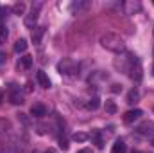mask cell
<instances>
[{
  "mask_svg": "<svg viewBox=\"0 0 154 153\" xmlns=\"http://www.w3.org/2000/svg\"><path fill=\"white\" fill-rule=\"evenodd\" d=\"M99 41H100V45H102L106 50L115 52V54H122V52L127 50V49H125V41L120 38L118 34H115V33H104Z\"/></svg>",
  "mask_w": 154,
  "mask_h": 153,
  "instance_id": "cell-1",
  "label": "cell"
},
{
  "mask_svg": "<svg viewBox=\"0 0 154 153\" xmlns=\"http://www.w3.org/2000/svg\"><path fill=\"white\" fill-rule=\"evenodd\" d=\"M140 60L134 56V54H131V52H122V54H116L115 61H113V67H115L116 70H120V72H124V74H129V70L133 69V65L134 63H138Z\"/></svg>",
  "mask_w": 154,
  "mask_h": 153,
  "instance_id": "cell-2",
  "label": "cell"
},
{
  "mask_svg": "<svg viewBox=\"0 0 154 153\" xmlns=\"http://www.w3.org/2000/svg\"><path fill=\"white\" fill-rule=\"evenodd\" d=\"M57 70L59 74H65V76H79V65L72 60H63L57 63Z\"/></svg>",
  "mask_w": 154,
  "mask_h": 153,
  "instance_id": "cell-3",
  "label": "cell"
},
{
  "mask_svg": "<svg viewBox=\"0 0 154 153\" xmlns=\"http://www.w3.org/2000/svg\"><path fill=\"white\" fill-rule=\"evenodd\" d=\"M39 9H41V2L32 4L31 11H29V13L25 15V18H23L25 27H29V29H34V27H36V22H38V16H39Z\"/></svg>",
  "mask_w": 154,
  "mask_h": 153,
  "instance_id": "cell-4",
  "label": "cell"
},
{
  "mask_svg": "<svg viewBox=\"0 0 154 153\" xmlns=\"http://www.w3.org/2000/svg\"><path fill=\"white\" fill-rule=\"evenodd\" d=\"M136 133L138 135H143V137H149L154 133V122L152 121H143L136 126Z\"/></svg>",
  "mask_w": 154,
  "mask_h": 153,
  "instance_id": "cell-5",
  "label": "cell"
},
{
  "mask_svg": "<svg viewBox=\"0 0 154 153\" xmlns=\"http://www.w3.org/2000/svg\"><path fill=\"white\" fill-rule=\"evenodd\" d=\"M122 7H124L125 15H134V13H138L142 9V2L140 0H125L122 4Z\"/></svg>",
  "mask_w": 154,
  "mask_h": 153,
  "instance_id": "cell-6",
  "label": "cell"
},
{
  "mask_svg": "<svg viewBox=\"0 0 154 153\" xmlns=\"http://www.w3.org/2000/svg\"><path fill=\"white\" fill-rule=\"evenodd\" d=\"M7 150H9V153H23V150H25V139H20V137L13 139Z\"/></svg>",
  "mask_w": 154,
  "mask_h": 153,
  "instance_id": "cell-7",
  "label": "cell"
},
{
  "mask_svg": "<svg viewBox=\"0 0 154 153\" xmlns=\"http://www.w3.org/2000/svg\"><path fill=\"white\" fill-rule=\"evenodd\" d=\"M9 101L13 105H23V94L20 92V88H14V86L9 88Z\"/></svg>",
  "mask_w": 154,
  "mask_h": 153,
  "instance_id": "cell-8",
  "label": "cell"
},
{
  "mask_svg": "<svg viewBox=\"0 0 154 153\" xmlns=\"http://www.w3.org/2000/svg\"><path fill=\"white\" fill-rule=\"evenodd\" d=\"M142 115H143V112H142L140 108L129 110V112H125V115H124V122H125V124H133V122H134V121H138Z\"/></svg>",
  "mask_w": 154,
  "mask_h": 153,
  "instance_id": "cell-9",
  "label": "cell"
},
{
  "mask_svg": "<svg viewBox=\"0 0 154 153\" xmlns=\"http://www.w3.org/2000/svg\"><path fill=\"white\" fill-rule=\"evenodd\" d=\"M129 77H131L134 83H140V81H142V77H143V72H142V65H140V61L133 65V69L129 70Z\"/></svg>",
  "mask_w": 154,
  "mask_h": 153,
  "instance_id": "cell-10",
  "label": "cell"
},
{
  "mask_svg": "<svg viewBox=\"0 0 154 153\" xmlns=\"http://www.w3.org/2000/svg\"><path fill=\"white\" fill-rule=\"evenodd\" d=\"M31 115H32V117H38V119L45 117V115H47V108H45V105H41V103H34V105L31 106Z\"/></svg>",
  "mask_w": 154,
  "mask_h": 153,
  "instance_id": "cell-11",
  "label": "cell"
},
{
  "mask_svg": "<svg viewBox=\"0 0 154 153\" xmlns=\"http://www.w3.org/2000/svg\"><path fill=\"white\" fill-rule=\"evenodd\" d=\"M31 67H32V56L23 54V56L20 58V61H18V69H22V70H29Z\"/></svg>",
  "mask_w": 154,
  "mask_h": 153,
  "instance_id": "cell-12",
  "label": "cell"
},
{
  "mask_svg": "<svg viewBox=\"0 0 154 153\" xmlns=\"http://www.w3.org/2000/svg\"><path fill=\"white\" fill-rule=\"evenodd\" d=\"M43 34H45V27H34V29H32V34H31L32 43H34V45H39V43H41V38H43Z\"/></svg>",
  "mask_w": 154,
  "mask_h": 153,
  "instance_id": "cell-13",
  "label": "cell"
},
{
  "mask_svg": "<svg viewBox=\"0 0 154 153\" xmlns=\"http://www.w3.org/2000/svg\"><path fill=\"white\" fill-rule=\"evenodd\" d=\"M36 79H38V83H39L41 88H50V79H48V76H47L43 70H38V72H36Z\"/></svg>",
  "mask_w": 154,
  "mask_h": 153,
  "instance_id": "cell-14",
  "label": "cell"
},
{
  "mask_svg": "<svg viewBox=\"0 0 154 153\" xmlns=\"http://www.w3.org/2000/svg\"><path fill=\"white\" fill-rule=\"evenodd\" d=\"M138 99H140V90L133 88V90H129V94L125 97V103L127 105H134V103H138Z\"/></svg>",
  "mask_w": 154,
  "mask_h": 153,
  "instance_id": "cell-15",
  "label": "cell"
},
{
  "mask_svg": "<svg viewBox=\"0 0 154 153\" xmlns=\"http://www.w3.org/2000/svg\"><path fill=\"white\" fill-rule=\"evenodd\" d=\"M125 151H127V144L122 139H118L113 144V148H111V153H125Z\"/></svg>",
  "mask_w": 154,
  "mask_h": 153,
  "instance_id": "cell-16",
  "label": "cell"
},
{
  "mask_svg": "<svg viewBox=\"0 0 154 153\" xmlns=\"http://www.w3.org/2000/svg\"><path fill=\"white\" fill-rule=\"evenodd\" d=\"M91 4L90 2H74L72 5H70V9L74 11V13H81V11H84V9H88Z\"/></svg>",
  "mask_w": 154,
  "mask_h": 153,
  "instance_id": "cell-17",
  "label": "cell"
},
{
  "mask_svg": "<svg viewBox=\"0 0 154 153\" xmlns=\"http://www.w3.org/2000/svg\"><path fill=\"white\" fill-rule=\"evenodd\" d=\"M100 106V99L97 97V96H93V97H90L88 101H86V108L88 110H97Z\"/></svg>",
  "mask_w": 154,
  "mask_h": 153,
  "instance_id": "cell-18",
  "label": "cell"
},
{
  "mask_svg": "<svg viewBox=\"0 0 154 153\" xmlns=\"http://www.w3.org/2000/svg\"><path fill=\"white\" fill-rule=\"evenodd\" d=\"M90 139L95 142V146L100 150V148H104V141H102V135H100V132H93L91 135H90Z\"/></svg>",
  "mask_w": 154,
  "mask_h": 153,
  "instance_id": "cell-19",
  "label": "cell"
},
{
  "mask_svg": "<svg viewBox=\"0 0 154 153\" xmlns=\"http://www.w3.org/2000/svg\"><path fill=\"white\" fill-rule=\"evenodd\" d=\"M27 50V40H23V38H20V40H16V43H14V52H25Z\"/></svg>",
  "mask_w": 154,
  "mask_h": 153,
  "instance_id": "cell-20",
  "label": "cell"
},
{
  "mask_svg": "<svg viewBox=\"0 0 154 153\" xmlns=\"http://www.w3.org/2000/svg\"><path fill=\"white\" fill-rule=\"evenodd\" d=\"M104 108H106V112H108V114H116V103L113 101V99H106Z\"/></svg>",
  "mask_w": 154,
  "mask_h": 153,
  "instance_id": "cell-21",
  "label": "cell"
},
{
  "mask_svg": "<svg viewBox=\"0 0 154 153\" xmlns=\"http://www.w3.org/2000/svg\"><path fill=\"white\" fill-rule=\"evenodd\" d=\"M25 7H27V5H25L23 2H16V4L13 5V13H14V15H25Z\"/></svg>",
  "mask_w": 154,
  "mask_h": 153,
  "instance_id": "cell-22",
  "label": "cell"
},
{
  "mask_svg": "<svg viewBox=\"0 0 154 153\" xmlns=\"http://www.w3.org/2000/svg\"><path fill=\"white\" fill-rule=\"evenodd\" d=\"M72 139L77 141V142H84V141H88V139H90V135H86V133H82V132H77V133L72 135Z\"/></svg>",
  "mask_w": 154,
  "mask_h": 153,
  "instance_id": "cell-23",
  "label": "cell"
},
{
  "mask_svg": "<svg viewBox=\"0 0 154 153\" xmlns=\"http://www.w3.org/2000/svg\"><path fill=\"white\" fill-rule=\"evenodd\" d=\"M7 36H9V33H7L5 25H0V47L7 41Z\"/></svg>",
  "mask_w": 154,
  "mask_h": 153,
  "instance_id": "cell-24",
  "label": "cell"
},
{
  "mask_svg": "<svg viewBox=\"0 0 154 153\" xmlns=\"http://www.w3.org/2000/svg\"><path fill=\"white\" fill-rule=\"evenodd\" d=\"M59 148H61L63 151L68 150V139H66V137H59Z\"/></svg>",
  "mask_w": 154,
  "mask_h": 153,
  "instance_id": "cell-25",
  "label": "cell"
},
{
  "mask_svg": "<svg viewBox=\"0 0 154 153\" xmlns=\"http://www.w3.org/2000/svg\"><path fill=\"white\" fill-rule=\"evenodd\" d=\"M111 92H122V85H118V83H115V85H111Z\"/></svg>",
  "mask_w": 154,
  "mask_h": 153,
  "instance_id": "cell-26",
  "label": "cell"
},
{
  "mask_svg": "<svg viewBox=\"0 0 154 153\" xmlns=\"http://www.w3.org/2000/svg\"><path fill=\"white\" fill-rule=\"evenodd\" d=\"M7 13H9V9H7V7H2V9H0V20H2V18H5V16H7Z\"/></svg>",
  "mask_w": 154,
  "mask_h": 153,
  "instance_id": "cell-27",
  "label": "cell"
},
{
  "mask_svg": "<svg viewBox=\"0 0 154 153\" xmlns=\"http://www.w3.org/2000/svg\"><path fill=\"white\" fill-rule=\"evenodd\" d=\"M5 61H7V54H5V52H0V65L5 63Z\"/></svg>",
  "mask_w": 154,
  "mask_h": 153,
  "instance_id": "cell-28",
  "label": "cell"
},
{
  "mask_svg": "<svg viewBox=\"0 0 154 153\" xmlns=\"http://www.w3.org/2000/svg\"><path fill=\"white\" fill-rule=\"evenodd\" d=\"M77 153H93L91 150H88V148H84V150H81V151H77Z\"/></svg>",
  "mask_w": 154,
  "mask_h": 153,
  "instance_id": "cell-29",
  "label": "cell"
},
{
  "mask_svg": "<svg viewBox=\"0 0 154 153\" xmlns=\"http://www.w3.org/2000/svg\"><path fill=\"white\" fill-rule=\"evenodd\" d=\"M25 90H27V92H31V90H32V86H31V83H27V85H25Z\"/></svg>",
  "mask_w": 154,
  "mask_h": 153,
  "instance_id": "cell-30",
  "label": "cell"
},
{
  "mask_svg": "<svg viewBox=\"0 0 154 153\" xmlns=\"http://www.w3.org/2000/svg\"><path fill=\"white\" fill-rule=\"evenodd\" d=\"M152 76H154V65H152Z\"/></svg>",
  "mask_w": 154,
  "mask_h": 153,
  "instance_id": "cell-31",
  "label": "cell"
},
{
  "mask_svg": "<svg viewBox=\"0 0 154 153\" xmlns=\"http://www.w3.org/2000/svg\"><path fill=\"white\" fill-rule=\"evenodd\" d=\"M152 144H154V137H152Z\"/></svg>",
  "mask_w": 154,
  "mask_h": 153,
  "instance_id": "cell-32",
  "label": "cell"
},
{
  "mask_svg": "<svg viewBox=\"0 0 154 153\" xmlns=\"http://www.w3.org/2000/svg\"><path fill=\"white\" fill-rule=\"evenodd\" d=\"M0 99H2V94H0Z\"/></svg>",
  "mask_w": 154,
  "mask_h": 153,
  "instance_id": "cell-33",
  "label": "cell"
},
{
  "mask_svg": "<svg viewBox=\"0 0 154 153\" xmlns=\"http://www.w3.org/2000/svg\"><path fill=\"white\" fill-rule=\"evenodd\" d=\"M47 153H52V151H47Z\"/></svg>",
  "mask_w": 154,
  "mask_h": 153,
  "instance_id": "cell-34",
  "label": "cell"
}]
</instances>
